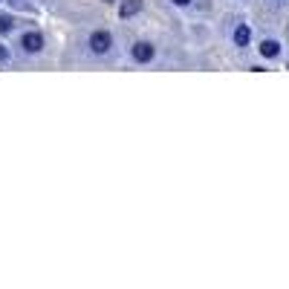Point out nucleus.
Wrapping results in <instances>:
<instances>
[{
    "label": "nucleus",
    "mask_w": 289,
    "mask_h": 289,
    "mask_svg": "<svg viewBox=\"0 0 289 289\" xmlns=\"http://www.w3.org/2000/svg\"><path fill=\"white\" fill-rule=\"evenodd\" d=\"M21 44H23V49H26V52H41V46H44V38H41V32H26Z\"/></svg>",
    "instance_id": "obj_2"
},
{
    "label": "nucleus",
    "mask_w": 289,
    "mask_h": 289,
    "mask_svg": "<svg viewBox=\"0 0 289 289\" xmlns=\"http://www.w3.org/2000/svg\"><path fill=\"white\" fill-rule=\"evenodd\" d=\"M260 52H263L266 58H275L277 52H280V44H277V41H263V44H260Z\"/></svg>",
    "instance_id": "obj_6"
},
{
    "label": "nucleus",
    "mask_w": 289,
    "mask_h": 289,
    "mask_svg": "<svg viewBox=\"0 0 289 289\" xmlns=\"http://www.w3.org/2000/svg\"><path fill=\"white\" fill-rule=\"evenodd\" d=\"M6 61H9V55H6V49L0 46V64H6Z\"/></svg>",
    "instance_id": "obj_8"
},
{
    "label": "nucleus",
    "mask_w": 289,
    "mask_h": 289,
    "mask_svg": "<svg viewBox=\"0 0 289 289\" xmlns=\"http://www.w3.org/2000/svg\"><path fill=\"white\" fill-rule=\"evenodd\" d=\"M139 9H142V0H125L122 9H119V15H122V18H130V15H136Z\"/></svg>",
    "instance_id": "obj_5"
},
{
    "label": "nucleus",
    "mask_w": 289,
    "mask_h": 289,
    "mask_svg": "<svg viewBox=\"0 0 289 289\" xmlns=\"http://www.w3.org/2000/svg\"><path fill=\"white\" fill-rule=\"evenodd\" d=\"M110 32H92V38H90V46H92V52H99V55H104L107 49H110Z\"/></svg>",
    "instance_id": "obj_1"
},
{
    "label": "nucleus",
    "mask_w": 289,
    "mask_h": 289,
    "mask_svg": "<svg viewBox=\"0 0 289 289\" xmlns=\"http://www.w3.org/2000/svg\"><path fill=\"white\" fill-rule=\"evenodd\" d=\"M12 3H18V0H12Z\"/></svg>",
    "instance_id": "obj_10"
},
{
    "label": "nucleus",
    "mask_w": 289,
    "mask_h": 289,
    "mask_svg": "<svg viewBox=\"0 0 289 289\" xmlns=\"http://www.w3.org/2000/svg\"><path fill=\"white\" fill-rule=\"evenodd\" d=\"M12 29V21L9 18H0V32H9Z\"/></svg>",
    "instance_id": "obj_7"
},
{
    "label": "nucleus",
    "mask_w": 289,
    "mask_h": 289,
    "mask_svg": "<svg viewBox=\"0 0 289 289\" xmlns=\"http://www.w3.org/2000/svg\"><path fill=\"white\" fill-rule=\"evenodd\" d=\"M173 3H176V6H185V3H191V0H173Z\"/></svg>",
    "instance_id": "obj_9"
},
{
    "label": "nucleus",
    "mask_w": 289,
    "mask_h": 289,
    "mask_svg": "<svg viewBox=\"0 0 289 289\" xmlns=\"http://www.w3.org/2000/svg\"><path fill=\"white\" fill-rule=\"evenodd\" d=\"M133 58H136L139 64H148L150 58H153V46L150 44H136L133 46Z\"/></svg>",
    "instance_id": "obj_3"
},
{
    "label": "nucleus",
    "mask_w": 289,
    "mask_h": 289,
    "mask_svg": "<svg viewBox=\"0 0 289 289\" xmlns=\"http://www.w3.org/2000/svg\"><path fill=\"white\" fill-rule=\"evenodd\" d=\"M249 41H252L249 26H237V29H234V44H237V46H249Z\"/></svg>",
    "instance_id": "obj_4"
}]
</instances>
